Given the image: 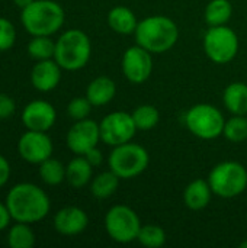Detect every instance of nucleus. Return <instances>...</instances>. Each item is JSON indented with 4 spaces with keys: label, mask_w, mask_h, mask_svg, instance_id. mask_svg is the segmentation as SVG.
Returning a JSON list of instances; mask_svg holds the SVG:
<instances>
[{
    "label": "nucleus",
    "mask_w": 247,
    "mask_h": 248,
    "mask_svg": "<svg viewBox=\"0 0 247 248\" xmlns=\"http://www.w3.org/2000/svg\"><path fill=\"white\" fill-rule=\"evenodd\" d=\"M6 205L16 222L36 224L47 218L51 209L48 195L33 183H17L6 196Z\"/></svg>",
    "instance_id": "nucleus-1"
},
{
    "label": "nucleus",
    "mask_w": 247,
    "mask_h": 248,
    "mask_svg": "<svg viewBox=\"0 0 247 248\" xmlns=\"http://www.w3.org/2000/svg\"><path fill=\"white\" fill-rule=\"evenodd\" d=\"M134 35L137 45L151 54H163L176 45L179 28L173 19L163 15H154L138 22Z\"/></svg>",
    "instance_id": "nucleus-2"
},
{
    "label": "nucleus",
    "mask_w": 247,
    "mask_h": 248,
    "mask_svg": "<svg viewBox=\"0 0 247 248\" xmlns=\"http://www.w3.org/2000/svg\"><path fill=\"white\" fill-rule=\"evenodd\" d=\"M64 20V9L54 0H33L20 13L22 26L32 36H51L63 28Z\"/></svg>",
    "instance_id": "nucleus-3"
},
{
    "label": "nucleus",
    "mask_w": 247,
    "mask_h": 248,
    "mask_svg": "<svg viewBox=\"0 0 247 248\" xmlns=\"http://www.w3.org/2000/svg\"><path fill=\"white\" fill-rule=\"evenodd\" d=\"M92 55V42L80 29H68L55 41L54 60L63 70L77 71L86 67Z\"/></svg>",
    "instance_id": "nucleus-4"
},
{
    "label": "nucleus",
    "mask_w": 247,
    "mask_h": 248,
    "mask_svg": "<svg viewBox=\"0 0 247 248\" xmlns=\"http://www.w3.org/2000/svg\"><path fill=\"white\" fill-rule=\"evenodd\" d=\"M208 183L214 195L231 199L247 189V170L239 161L218 163L208 176Z\"/></svg>",
    "instance_id": "nucleus-5"
},
{
    "label": "nucleus",
    "mask_w": 247,
    "mask_h": 248,
    "mask_svg": "<svg viewBox=\"0 0 247 248\" xmlns=\"http://www.w3.org/2000/svg\"><path fill=\"white\" fill-rule=\"evenodd\" d=\"M150 163V155L144 147L135 142H125L114 147L108 164L119 179H134L140 176Z\"/></svg>",
    "instance_id": "nucleus-6"
},
{
    "label": "nucleus",
    "mask_w": 247,
    "mask_h": 248,
    "mask_svg": "<svg viewBox=\"0 0 247 248\" xmlns=\"http://www.w3.org/2000/svg\"><path fill=\"white\" fill-rule=\"evenodd\" d=\"M185 124L197 138L215 140L223 135L226 119L218 108L208 103H198L186 112Z\"/></svg>",
    "instance_id": "nucleus-7"
},
{
    "label": "nucleus",
    "mask_w": 247,
    "mask_h": 248,
    "mask_svg": "<svg viewBox=\"0 0 247 248\" xmlns=\"http://www.w3.org/2000/svg\"><path fill=\"white\" fill-rule=\"evenodd\" d=\"M204 51L213 62L227 64L239 52V36L226 25L210 26L204 35Z\"/></svg>",
    "instance_id": "nucleus-8"
},
{
    "label": "nucleus",
    "mask_w": 247,
    "mask_h": 248,
    "mask_svg": "<svg viewBox=\"0 0 247 248\" xmlns=\"http://www.w3.org/2000/svg\"><path fill=\"white\" fill-rule=\"evenodd\" d=\"M105 230L114 241L127 244L137 240L141 230V221L137 212L130 206L115 205L105 217Z\"/></svg>",
    "instance_id": "nucleus-9"
},
{
    "label": "nucleus",
    "mask_w": 247,
    "mask_h": 248,
    "mask_svg": "<svg viewBox=\"0 0 247 248\" xmlns=\"http://www.w3.org/2000/svg\"><path fill=\"white\" fill-rule=\"evenodd\" d=\"M99 129L100 141L109 147H116L130 142L138 131L132 119V115L127 112H112L106 115L100 121Z\"/></svg>",
    "instance_id": "nucleus-10"
},
{
    "label": "nucleus",
    "mask_w": 247,
    "mask_h": 248,
    "mask_svg": "<svg viewBox=\"0 0 247 248\" xmlns=\"http://www.w3.org/2000/svg\"><path fill=\"white\" fill-rule=\"evenodd\" d=\"M153 54L140 45L125 49L122 55V73L130 83L141 84L147 81L153 73Z\"/></svg>",
    "instance_id": "nucleus-11"
},
{
    "label": "nucleus",
    "mask_w": 247,
    "mask_h": 248,
    "mask_svg": "<svg viewBox=\"0 0 247 248\" xmlns=\"http://www.w3.org/2000/svg\"><path fill=\"white\" fill-rule=\"evenodd\" d=\"M52 141L47 132L26 131L17 141V153L22 160L31 164H41L52 155Z\"/></svg>",
    "instance_id": "nucleus-12"
},
{
    "label": "nucleus",
    "mask_w": 247,
    "mask_h": 248,
    "mask_svg": "<svg viewBox=\"0 0 247 248\" xmlns=\"http://www.w3.org/2000/svg\"><path fill=\"white\" fill-rule=\"evenodd\" d=\"M100 141V129L99 124L86 118L82 121H76L73 126L68 129L66 137V144L71 153L76 155H84L93 147H98Z\"/></svg>",
    "instance_id": "nucleus-13"
},
{
    "label": "nucleus",
    "mask_w": 247,
    "mask_h": 248,
    "mask_svg": "<svg viewBox=\"0 0 247 248\" xmlns=\"http://www.w3.org/2000/svg\"><path fill=\"white\" fill-rule=\"evenodd\" d=\"M57 121L55 108L47 100H32L22 110V122L29 131H49Z\"/></svg>",
    "instance_id": "nucleus-14"
},
{
    "label": "nucleus",
    "mask_w": 247,
    "mask_h": 248,
    "mask_svg": "<svg viewBox=\"0 0 247 248\" xmlns=\"http://www.w3.org/2000/svg\"><path fill=\"white\" fill-rule=\"evenodd\" d=\"M89 225L87 214L77 206H66L54 217V228L58 234L74 237L82 234Z\"/></svg>",
    "instance_id": "nucleus-15"
},
{
    "label": "nucleus",
    "mask_w": 247,
    "mask_h": 248,
    "mask_svg": "<svg viewBox=\"0 0 247 248\" xmlns=\"http://www.w3.org/2000/svg\"><path fill=\"white\" fill-rule=\"evenodd\" d=\"M61 70L54 58L36 61L31 70V83L38 92L48 93L60 84Z\"/></svg>",
    "instance_id": "nucleus-16"
},
{
    "label": "nucleus",
    "mask_w": 247,
    "mask_h": 248,
    "mask_svg": "<svg viewBox=\"0 0 247 248\" xmlns=\"http://www.w3.org/2000/svg\"><path fill=\"white\" fill-rule=\"evenodd\" d=\"M116 94V84L111 77L100 76L93 78L87 89H86V97L90 100L93 106H105L109 102L114 100Z\"/></svg>",
    "instance_id": "nucleus-17"
},
{
    "label": "nucleus",
    "mask_w": 247,
    "mask_h": 248,
    "mask_svg": "<svg viewBox=\"0 0 247 248\" xmlns=\"http://www.w3.org/2000/svg\"><path fill=\"white\" fill-rule=\"evenodd\" d=\"M211 195L213 190L208 180L197 179L186 186L183 192V202L191 211H201L210 205Z\"/></svg>",
    "instance_id": "nucleus-18"
},
{
    "label": "nucleus",
    "mask_w": 247,
    "mask_h": 248,
    "mask_svg": "<svg viewBox=\"0 0 247 248\" xmlns=\"http://www.w3.org/2000/svg\"><path fill=\"white\" fill-rule=\"evenodd\" d=\"M93 166L86 160L84 155L74 157L66 166V180L71 187L80 189L84 187L89 182H92Z\"/></svg>",
    "instance_id": "nucleus-19"
},
{
    "label": "nucleus",
    "mask_w": 247,
    "mask_h": 248,
    "mask_svg": "<svg viewBox=\"0 0 247 248\" xmlns=\"http://www.w3.org/2000/svg\"><path fill=\"white\" fill-rule=\"evenodd\" d=\"M108 25L116 33L130 35L135 32L138 20L130 7L116 6V7H112L108 13Z\"/></svg>",
    "instance_id": "nucleus-20"
},
{
    "label": "nucleus",
    "mask_w": 247,
    "mask_h": 248,
    "mask_svg": "<svg viewBox=\"0 0 247 248\" xmlns=\"http://www.w3.org/2000/svg\"><path fill=\"white\" fill-rule=\"evenodd\" d=\"M226 109L231 115H247V84L234 81L229 84L223 94Z\"/></svg>",
    "instance_id": "nucleus-21"
},
{
    "label": "nucleus",
    "mask_w": 247,
    "mask_h": 248,
    "mask_svg": "<svg viewBox=\"0 0 247 248\" xmlns=\"http://www.w3.org/2000/svg\"><path fill=\"white\" fill-rule=\"evenodd\" d=\"M119 177L112 171H103L100 174H98L92 183H90V192L95 198L98 199H108L111 198L119 186Z\"/></svg>",
    "instance_id": "nucleus-22"
},
{
    "label": "nucleus",
    "mask_w": 247,
    "mask_h": 248,
    "mask_svg": "<svg viewBox=\"0 0 247 248\" xmlns=\"http://www.w3.org/2000/svg\"><path fill=\"white\" fill-rule=\"evenodd\" d=\"M233 15V4L230 0H211L205 7V22L208 26L226 25Z\"/></svg>",
    "instance_id": "nucleus-23"
},
{
    "label": "nucleus",
    "mask_w": 247,
    "mask_h": 248,
    "mask_svg": "<svg viewBox=\"0 0 247 248\" xmlns=\"http://www.w3.org/2000/svg\"><path fill=\"white\" fill-rule=\"evenodd\" d=\"M38 173L41 180L48 186H57L66 180V166L60 160H55L52 157L39 164Z\"/></svg>",
    "instance_id": "nucleus-24"
},
{
    "label": "nucleus",
    "mask_w": 247,
    "mask_h": 248,
    "mask_svg": "<svg viewBox=\"0 0 247 248\" xmlns=\"http://www.w3.org/2000/svg\"><path fill=\"white\" fill-rule=\"evenodd\" d=\"M7 244L10 248H31L35 246V232L25 222H16L9 228Z\"/></svg>",
    "instance_id": "nucleus-25"
},
{
    "label": "nucleus",
    "mask_w": 247,
    "mask_h": 248,
    "mask_svg": "<svg viewBox=\"0 0 247 248\" xmlns=\"http://www.w3.org/2000/svg\"><path fill=\"white\" fill-rule=\"evenodd\" d=\"M138 131H150L157 126L160 121V113L156 106L153 105H141L135 108L131 113Z\"/></svg>",
    "instance_id": "nucleus-26"
},
{
    "label": "nucleus",
    "mask_w": 247,
    "mask_h": 248,
    "mask_svg": "<svg viewBox=\"0 0 247 248\" xmlns=\"http://www.w3.org/2000/svg\"><path fill=\"white\" fill-rule=\"evenodd\" d=\"M26 49L29 57L36 61L49 60L54 58L55 42L49 36H32V39L28 42Z\"/></svg>",
    "instance_id": "nucleus-27"
},
{
    "label": "nucleus",
    "mask_w": 247,
    "mask_h": 248,
    "mask_svg": "<svg viewBox=\"0 0 247 248\" xmlns=\"http://www.w3.org/2000/svg\"><path fill=\"white\" fill-rule=\"evenodd\" d=\"M223 135L234 144L247 140V115H233L224 124Z\"/></svg>",
    "instance_id": "nucleus-28"
},
{
    "label": "nucleus",
    "mask_w": 247,
    "mask_h": 248,
    "mask_svg": "<svg viewBox=\"0 0 247 248\" xmlns=\"http://www.w3.org/2000/svg\"><path fill=\"white\" fill-rule=\"evenodd\" d=\"M137 241L147 248H160L166 243V232L159 225H141Z\"/></svg>",
    "instance_id": "nucleus-29"
},
{
    "label": "nucleus",
    "mask_w": 247,
    "mask_h": 248,
    "mask_svg": "<svg viewBox=\"0 0 247 248\" xmlns=\"http://www.w3.org/2000/svg\"><path fill=\"white\" fill-rule=\"evenodd\" d=\"M92 108H93V105L90 103V100L86 96L84 97H74L67 105V113L73 121H82V119L89 118Z\"/></svg>",
    "instance_id": "nucleus-30"
},
{
    "label": "nucleus",
    "mask_w": 247,
    "mask_h": 248,
    "mask_svg": "<svg viewBox=\"0 0 247 248\" xmlns=\"http://www.w3.org/2000/svg\"><path fill=\"white\" fill-rule=\"evenodd\" d=\"M16 42V28L15 25L0 16V52L9 51Z\"/></svg>",
    "instance_id": "nucleus-31"
},
{
    "label": "nucleus",
    "mask_w": 247,
    "mask_h": 248,
    "mask_svg": "<svg viewBox=\"0 0 247 248\" xmlns=\"http://www.w3.org/2000/svg\"><path fill=\"white\" fill-rule=\"evenodd\" d=\"M16 112L15 100L7 94L0 92V119H7Z\"/></svg>",
    "instance_id": "nucleus-32"
},
{
    "label": "nucleus",
    "mask_w": 247,
    "mask_h": 248,
    "mask_svg": "<svg viewBox=\"0 0 247 248\" xmlns=\"http://www.w3.org/2000/svg\"><path fill=\"white\" fill-rule=\"evenodd\" d=\"M86 160L93 166V167H99L102 163H103V154L102 151L98 148V147H93L92 150H89L86 154H84Z\"/></svg>",
    "instance_id": "nucleus-33"
},
{
    "label": "nucleus",
    "mask_w": 247,
    "mask_h": 248,
    "mask_svg": "<svg viewBox=\"0 0 247 248\" xmlns=\"http://www.w3.org/2000/svg\"><path fill=\"white\" fill-rule=\"evenodd\" d=\"M10 179V164L6 157L0 154V187H3Z\"/></svg>",
    "instance_id": "nucleus-34"
},
{
    "label": "nucleus",
    "mask_w": 247,
    "mask_h": 248,
    "mask_svg": "<svg viewBox=\"0 0 247 248\" xmlns=\"http://www.w3.org/2000/svg\"><path fill=\"white\" fill-rule=\"evenodd\" d=\"M10 219L12 215L7 209V205L0 202V231H4L10 225Z\"/></svg>",
    "instance_id": "nucleus-35"
},
{
    "label": "nucleus",
    "mask_w": 247,
    "mask_h": 248,
    "mask_svg": "<svg viewBox=\"0 0 247 248\" xmlns=\"http://www.w3.org/2000/svg\"><path fill=\"white\" fill-rule=\"evenodd\" d=\"M33 0H13V3L17 6V7H20V9H25L28 4H31Z\"/></svg>",
    "instance_id": "nucleus-36"
},
{
    "label": "nucleus",
    "mask_w": 247,
    "mask_h": 248,
    "mask_svg": "<svg viewBox=\"0 0 247 248\" xmlns=\"http://www.w3.org/2000/svg\"><path fill=\"white\" fill-rule=\"evenodd\" d=\"M240 247H242V248H247V240H246V241H243V243L240 244Z\"/></svg>",
    "instance_id": "nucleus-37"
}]
</instances>
